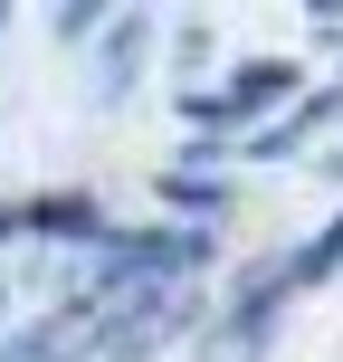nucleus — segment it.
I'll return each instance as SVG.
<instances>
[{
  "instance_id": "nucleus-1",
  "label": "nucleus",
  "mask_w": 343,
  "mask_h": 362,
  "mask_svg": "<svg viewBox=\"0 0 343 362\" xmlns=\"http://www.w3.org/2000/svg\"><path fill=\"white\" fill-rule=\"evenodd\" d=\"M277 86H286V67H257L248 86H229V95H210V105H200V115H248V105H267Z\"/></svg>"
}]
</instances>
